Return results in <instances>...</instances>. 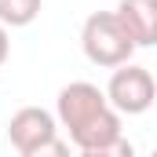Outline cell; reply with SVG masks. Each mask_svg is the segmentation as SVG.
I'll use <instances>...</instances> for the list:
<instances>
[{"instance_id":"1","label":"cell","mask_w":157,"mask_h":157,"mask_svg":"<svg viewBox=\"0 0 157 157\" xmlns=\"http://www.w3.org/2000/svg\"><path fill=\"white\" fill-rule=\"evenodd\" d=\"M55 121L59 128L70 132V143L77 150H91V146H106L121 139V113L106 102L102 88L91 80H73L59 91L55 99Z\"/></svg>"},{"instance_id":"2","label":"cell","mask_w":157,"mask_h":157,"mask_svg":"<svg viewBox=\"0 0 157 157\" xmlns=\"http://www.w3.org/2000/svg\"><path fill=\"white\" fill-rule=\"evenodd\" d=\"M80 51L91 66H102V70H117L124 62H132L135 55V44L128 40V33L121 29L117 15L113 11H95L84 18L80 26Z\"/></svg>"},{"instance_id":"3","label":"cell","mask_w":157,"mask_h":157,"mask_svg":"<svg viewBox=\"0 0 157 157\" xmlns=\"http://www.w3.org/2000/svg\"><path fill=\"white\" fill-rule=\"evenodd\" d=\"M106 102L117 110L121 117H139L154 106V95H157V84L154 73L139 62H124L110 73V84L102 88Z\"/></svg>"},{"instance_id":"4","label":"cell","mask_w":157,"mask_h":157,"mask_svg":"<svg viewBox=\"0 0 157 157\" xmlns=\"http://www.w3.org/2000/svg\"><path fill=\"white\" fill-rule=\"evenodd\" d=\"M55 135H59V121H55L51 110H44V106H22V110H15L11 121H7V139H11V146L18 154L33 150L40 143L55 139Z\"/></svg>"},{"instance_id":"5","label":"cell","mask_w":157,"mask_h":157,"mask_svg":"<svg viewBox=\"0 0 157 157\" xmlns=\"http://www.w3.org/2000/svg\"><path fill=\"white\" fill-rule=\"evenodd\" d=\"M113 15L128 40L135 44V51L157 44V0H121Z\"/></svg>"},{"instance_id":"6","label":"cell","mask_w":157,"mask_h":157,"mask_svg":"<svg viewBox=\"0 0 157 157\" xmlns=\"http://www.w3.org/2000/svg\"><path fill=\"white\" fill-rule=\"evenodd\" d=\"M44 7V0H0V26L4 29H22L33 26Z\"/></svg>"},{"instance_id":"7","label":"cell","mask_w":157,"mask_h":157,"mask_svg":"<svg viewBox=\"0 0 157 157\" xmlns=\"http://www.w3.org/2000/svg\"><path fill=\"white\" fill-rule=\"evenodd\" d=\"M77 157H135V146L121 135L113 143H106V146H91V150H77Z\"/></svg>"},{"instance_id":"8","label":"cell","mask_w":157,"mask_h":157,"mask_svg":"<svg viewBox=\"0 0 157 157\" xmlns=\"http://www.w3.org/2000/svg\"><path fill=\"white\" fill-rule=\"evenodd\" d=\"M18 157H73V154H70V143L55 135V139H48V143H40V146H33V150H26Z\"/></svg>"},{"instance_id":"9","label":"cell","mask_w":157,"mask_h":157,"mask_svg":"<svg viewBox=\"0 0 157 157\" xmlns=\"http://www.w3.org/2000/svg\"><path fill=\"white\" fill-rule=\"evenodd\" d=\"M7 55H11V37H7V29L0 26V66L7 62Z\"/></svg>"}]
</instances>
